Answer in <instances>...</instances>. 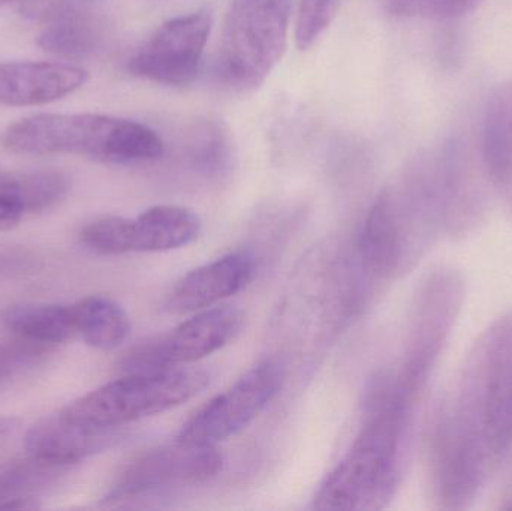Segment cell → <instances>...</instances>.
<instances>
[{
	"mask_svg": "<svg viewBox=\"0 0 512 511\" xmlns=\"http://www.w3.org/2000/svg\"><path fill=\"white\" fill-rule=\"evenodd\" d=\"M14 2V0H0V6L8 5V3Z\"/></svg>",
	"mask_w": 512,
	"mask_h": 511,
	"instance_id": "28",
	"label": "cell"
},
{
	"mask_svg": "<svg viewBox=\"0 0 512 511\" xmlns=\"http://www.w3.org/2000/svg\"><path fill=\"white\" fill-rule=\"evenodd\" d=\"M255 275L254 255L231 252L183 276L165 297V311L191 314L212 308L242 291Z\"/></svg>",
	"mask_w": 512,
	"mask_h": 511,
	"instance_id": "12",
	"label": "cell"
},
{
	"mask_svg": "<svg viewBox=\"0 0 512 511\" xmlns=\"http://www.w3.org/2000/svg\"><path fill=\"white\" fill-rule=\"evenodd\" d=\"M212 27L209 9L171 18L131 57L129 71L135 77L165 86L192 83L203 66Z\"/></svg>",
	"mask_w": 512,
	"mask_h": 511,
	"instance_id": "10",
	"label": "cell"
},
{
	"mask_svg": "<svg viewBox=\"0 0 512 511\" xmlns=\"http://www.w3.org/2000/svg\"><path fill=\"white\" fill-rule=\"evenodd\" d=\"M71 180L62 171L0 170V231H11L30 216L62 203Z\"/></svg>",
	"mask_w": 512,
	"mask_h": 511,
	"instance_id": "15",
	"label": "cell"
},
{
	"mask_svg": "<svg viewBox=\"0 0 512 511\" xmlns=\"http://www.w3.org/2000/svg\"><path fill=\"white\" fill-rule=\"evenodd\" d=\"M99 39L101 35L96 21L86 12L71 6L47 23L36 44L53 56L77 60L92 54L98 47Z\"/></svg>",
	"mask_w": 512,
	"mask_h": 511,
	"instance_id": "19",
	"label": "cell"
},
{
	"mask_svg": "<svg viewBox=\"0 0 512 511\" xmlns=\"http://www.w3.org/2000/svg\"><path fill=\"white\" fill-rule=\"evenodd\" d=\"M71 312L75 336L96 350H114L131 333L128 312L111 297H84L71 305Z\"/></svg>",
	"mask_w": 512,
	"mask_h": 511,
	"instance_id": "17",
	"label": "cell"
},
{
	"mask_svg": "<svg viewBox=\"0 0 512 511\" xmlns=\"http://www.w3.org/2000/svg\"><path fill=\"white\" fill-rule=\"evenodd\" d=\"M245 315L236 306H212L171 332L132 348L122 365L126 372H155L191 365L212 356L236 339Z\"/></svg>",
	"mask_w": 512,
	"mask_h": 511,
	"instance_id": "8",
	"label": "cell"
},
{
	"mask_svg": "<svg viewBox=\"0 0 512 511\" xmlns=\"http://www.w3.org/2000/svg\"><path fill=\"white\" fill-rule=\"evenodd\" d=\"M481 158L493 188L512 206V83L499 86L490 96Z\"/></svg>",
	"mask_w": 512,
	"mask_h": 511,
	"instance_id": "16",
	"label": "cell"
},
{
	"mask_svg": "<svg viewBox=\"0 0 512 511\" xmlns=\"http://www.w3.org/2000/svg\"><path fill=\"white\" fill-rule=\"evenodd\" d=\"M444 150L418 161L397 185L379 195L364 219L360 257L379 281L409 272L445 234Z\"/></svg>",
	"mask_w": 512,
	"mask_h": 511,
	"instance_id": "2",
	"label": "cell"
},
{
	"mask_svg": "<svg viewBox=\"0 0 512 511\" xmlns=\"http://www.w3.org/2000/svg\"><path fill=\"white\" fill-rule=\"evenodd\" d=\"M511 447L512 311L472 344L433 417L427 479L436 509H469Z\"/></svg>",
	"mask_w": 512,
	"mask_h": 511,
	"instance_id": "1",
	"label": "cell"
},
{
	"mask_svg": "<svg viewBox=\"0 0 512 511\" xmlns=\"http://www.w3.org/2000/svg\"><path fill=\"white\" fill-rule=\"evenodd\" d=\"M3 147L20 155H77L104 164L156 161L164 140L150 126L105 114H36L14 123Z\"/></svg>",
	"mask_w": 512,
	"mask_h": 511,
	"instance_id": "4",
	"label": "cell"
},
{
	"mask_svg": "<svg viewBox=\"0 0 512 511\" xmlns=\"http://www.w3.org/2000/svg\"><path fill=\"white\" fill-rule=\"evenodd\" d=\"M116 438L114 429L87 428L59 413L27 431L24 449L30 461L51 470L78 464L110 447Z\"/></svg>",
	"mask_w": 512,
	"mask_h": 511,
	"instance_id": "14",
	"label": "cell"
},
{
	"mask_svg": "<svg viewBox=\"0 0 512 511\" xmlns=\"http://www.w3.org/2000/svg\"><path fill=\"white\" fill-rule=\"evenodd\" d=\"M18 420L14 417H0V440L12 434L18 428Z\"/></svg>",
	"mask_w": 512,
	"mask_h": 511,
	"instance_id": "26",
	"label": "cell"
},
{
	"mask_svg": "<svg viewBox=\"0 0 512 511\" xmlns=\"http://www.w3.org/2000/svg\"><path fill=\"white\" fill-rule=\"evenodd\" d=\"M45 470L50 468L36 465L35 470L11 468V470L0 471V509H24L26 500L21 498V494L35 482L33 476L42 474Z\"/></svg>",
	"mask_w": 512,
	"mask_h": 511,
	"instance_id": "23",
	"label": "cell"
},
{
	"mask_svg": "<svg viewBox=\"0 0 512 511\" xmlns=\"http://www.w3.org/2000/svg\"><path fill=\"white\" fill-rule=\"evenodd\" d=\"M89 80L86 69L62 62L0 63V105L36 107L77 92Z\"/></svg>",
	"mask_w": 512,
	"mask_h": 511,
	"instance_id": "13",
	"label": "cell"
},
{
	"mask_svg": "<svg viewBox=\"0 0 512 511\" xmlns=\"http://www.w3.org/2000/svg\"><path fill=\"white\" fill-rule=\"evenodd\" d=\"M201 219L180 206H153L137 218L105 216L87 224L81 242L102 255L165 252L185 248L198 239Z\"/></svg>",
	"mask_w": 512,
	"mask_h": 511,
	"instance_id": "9",
	"label": "cell"
},
{
	"mask_svg": "<svg viewBox=\"0 0 512 511\" xmlns=\"http://www.w3.org/2000/svg\"><path fill=\"white\" fill-rule=\"evenodd\" d=\"M502 510H512V498L511 500H508L507 504H504V506H501Z\"/></svg>",
	"mask_w": 512,
	"mask_h": 511,
	"instance_id": "27",
	"label": "cell"
},
{
	"mask_svg": "<svg viewBox=\"0 0 512 511\" xmlns=\"http://www.w3.org/2000/svg\"><path fill=\"white\" fill-rule=\"evenodd\" d=\"M201 369L128 372L66 405L60 413L78 425L117 429L191 401L209 384Z\"/></svg>",
	"mask_w": 512,
	"mask_h": 511,
	"instance_id": "5",
	"label": "cell"
},
{
	"mask_svg": "<svg viewBox=\"0 0 512 511\" xmlns=\"http://www.w3.org/2000/svg\"><path fill=\"white\" fill-rule=\"evenodd\" d=\"M292 0H231L218 74L236 89H255L274 71L286 47Z\"/></svg>",
	"mask_w": 512,
	"mask_h": 511,
	"instance_id": "6",
	"label": "cell"
},
{
	"mask_svg": "<svg viewBox=\"0 0 512 511\" xmlns=\"http://www.w3.org/2000/svg\"><path fill=\"white\" fill-rule=\"evenodd\" d=\"M192 159L207 173L219 171L230 159V143L227 132L218 123H204L194 132Z\"/></svg>",
	"mask_w": 512,
	"mask_h": 511,
	"instance_id": "21",
	"label": "cell"
},
{
	"mask_svg": "<svg viewBox=\"0 0 512 511\" xmlns=\"http://www.w3.org/2000/svg\"><path fill=\"white\" fill-rule=\"evenodd\" d=\"M6 329L24 341L57 345L75 336L71 306L57 303H23L6 309L3 314Z\"/></svg>",
	"mask_w": 512,
	"mask_h": 511,
	"instance_id": "18",
	"label": "cell"
},
{
	"mask_svg": "<svg viewBox=\"0 0 512 511\" xmlns=\"http://www.w3.org/2000/svg\"><path fill=\"white\" fill-rule=\"evenodd\" d=\"M415 407L403 399L390 378H379L369 416L355 443L319 486L313 509H384L396 494L403 447Z\"/></svg>",
	"mask_w": 512,
	"mask_h": 511,
	"instance_id": "3",
	"label": "cell"
},
{
	"mask_svg": "<svg viewBox=\"0 0 512 511\" xmlns=\"http://www.w3.org/2000/svg\"><path fill=\"white\" fill-rule=\"evenodd\" d=\"M71 8L69 0H20V14L24 18L50 23Z\"/></svg>",
	"mask_w": 512,
	"mask_h": 511,
	"instance_id": "25",
	"label": "cell"
},
{
	"mask_svg": "<svg viewBox=\"0 0 512 511\" xmlns=\"http://www.w3.org/2000/svg\"><path fill=\"white\" fill-rule=\"evenodd\" d=\"M224 459L213 446L183 443L156 447L135 456L117 477L108 501L153 494L174 486L207 482L222 471Z\"/></svg>",
	"mask_w": 512,
	"mask_h": 511,
	"instance_id": "11",
	"label": "cell"
},
{
	"mask_svg": "<svg viewBox=\"0 0 512 511\" xmlns=\"http://www.w3.org/2000/svg\"><path fill=\"white\" fill-rule=\"evenodd\" d=\"M483 0H388L390 11L400 17L456 20L474 11Z\"/></svg>",
	"mask_w": 512,
	"mask_h": 511,
	"instance_id": "22",
	"label": "cell"
},
{
	"mask_svg": "<svg viewBox=\"0 0 512 511\" xmlns=\"http://www.w3.org/2000/svg\"><path fill=\"white\" fill-rule=\"evenodd\" d=\"M343 0H300L295 21V42L301 51L309 50L327 32Z\"/></svg>",
	"mask_w": 512,
	"mask_h": 511,
	"instance_id": "20",
	"label": "cell"
},
{
	"mask_svg": "<svg viewBox=\"0 0 512 511\" xmlns=\"http://www.w3.org/2000/svg\"><path fill=\"white\" fill-rule=\"evenodd\" d=\"M45 345L20 339L12 344H0V380L11 377L18 369L44 353Z\"/></svg>",
	"mask_w": 512,
	"mask_h": 511,
	"instance_id": "24",
	"label": "cell"
},
{
	"mask_svg": "<svg viewBox=\"0 0 512 511\" xmlns=\"http://www.w3.org/2000/svg\"><path fill=\"white\" fill-rule=\"evenodd\" d=\"M285 383V368L277 360H262L230 389L207 402L180 429L177 440L198 446H218L236 437L273 402Z\"/></svg>",
	"mask_w": 512,
	"mask_h": 511,
	"instance_id": "7",
	"label": "cell"
}]
</instances>
